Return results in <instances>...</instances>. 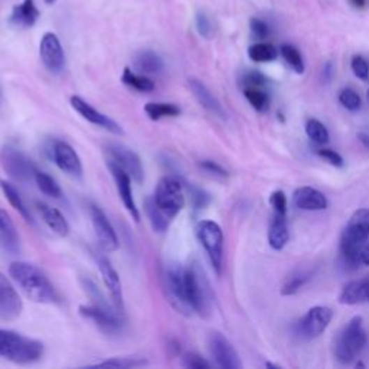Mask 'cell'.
<instances>
[{"mask_svg": "<svg viewBox=\"0 0 369 369\" xmlns=\"http://www.w3.org/2000/svg\"><path fill=\"white\" fill-rule=\"evenodd\" d=\"M9 276L19 286V289L35 303H57L59 300L58 292L51 283L48 276L39 267L27 263L15 262L9 266Z\"/></svg>", "mask_w": 369, "mask_h": 369, "instance_id": "obj_1", "label": "cell"}, {"mask_svg": "<svg viewBox=\"0 0 369 369\" xmlns=\"http://www.w3.org/2000/svg\"><path fill=\"white\" fill-rule=\"evenodd\" d=\"M369 240V208L356 209L340 236V258L348 270L361 266L359 250Z\"/></svg>", "mask_w": 369, "mask_h": 369, "instance_id": "obj_2", "label": "cell"}, {"mask_svg": "<svg viewBox=\"0 0 369 369\" xmlns=\"http://www.w3.org/2000/svg\"><path fill=\"white\" fill-rule=\"evenodd\" d=\"M183 281L186 299L192 312L198 313L202 317L209 316L212 310L213 294L205 271L197 262L189 263L183 269Z\"/></svg>", "mask_w": 369, "mask_h": 369, "instance_id": "obj_3", "label": "cell"}, {"mask_svg": "<svg viewBox=\"0 0 369 369\" xmlns=\"http://www.w3.org/2000/svg\"><path fill=\"white\" fill-rule=\"evenodd\" d=\"M43 355V345L32 338L0 328V358L15 363L38 362Z\"/></svg>", "mask_w": 369, "mask_h": 369, "instance_id": "obj_4", "label": "cell"}, {"mask_svg": "<svg viewBox=\"0 0 369 369\" xmlns=\"http://www.w3.org/2000/svg\"><path fill=\"white\" fill-rule=\"evenodd\" d=\"M368 342L361 316L352 317L335 342V356L340 363L349 365L365 349Z\"/></svg>", "mask_w": 369, "mask_h": 369, "instance_id": "obj_5", "label": "cell"}, {"mask_svg": "<svg viewBox=\"0 0 369 369\" xmlns=\"http://www.w3.org/2000/svg\"><path fill=\"white\" fill-rule=\"evenodd\" d=\"M197 236L204 247L215 273L221 276L224 264V232L223 228L211 220H204L197 225Z\"/></svg>", "mask_w": 369, "mask_h": 369, "instance_id": "obj_6", "label": "cell"}, {"mask_svg": "<svg viewBox=\"0 0 369 369\" xmlns=\"http://www.w3.org/2000/svg\"><path fill=\"white\" fill-rule=\"evenodd\" d=\"M114 310L117 309L108 305L105 299L93 300L91 305L80 306L81 316L91 320L103 333L108 336H116L123 332L124 323Z\"/></svg>", "mask_w": 369, "mask_h": 369, "instance_id": "obj_7", "label": "cell"}, {"mask_svg": "<svg viewBox=\"0 0 369 369\" xmlns=\"http://www.w3.org/2000/svg\"><path fill=\"white\" fill-rule=\"evenodd\" d=\"M153 201L170 220L175 218L185 206V193L181 181L173 176H163L158 182Z\"/></svg>", "mask_w": 369, "mask_h": 369, "instance_id": "obj_8", "label": "cell"}, {"mask_svg": "<svg viewBox=\"0 0 369 369\" xmlns=\"http://www.w3.org/2000/svg\"><path fill=\"white\" fill-rule=\"evenodd\" d=\"M333 319V310L326 306H315L308 310L296 324V335L301 339L312 340L323 335V332L329 328Z\"/></svg>", "mask_w": 369, "mask_h": 369, "instance_id": "obj_9", "label": "cell"}, {"mask_svg": "<svg viewBox=\"0 0 369 369\" xmlns=\"http://www.w3.org/2000/svg\"><path fill=\"white\" fill-rule=\"evenodd\" d=\"M163 287L170 305L182 315L192 313V309L186 299L185 281H183V269L178 266H169L163 274Z\"/></svg>", "mask_w": 369, "mask_h": 369, "instance_id": "obj_10", "label": "cell"}, {"mask_svg": "<svg viewBox=\"0 0 369 369\" xmlns=\"http://www.w3.org/2000/svg\"><path fill=\"white\" fill-rule=\"evenodd\" d=\"M0 160H2V166L8 175L15 181L28 182L33 179L36 167L19 149L6 146L0 153Z\"/></svg>", "mask_w": 369, "mask_h": 369, "instance_id": "obj_11", "label": "cell"}, {"mask_svg": "<svg viewBox=\"0 0 369 369\" xmlns=\"http://www.w3.org/2000/svg\"><path fill=\"white\" fill-rule=\"evenodd\" d=\"M105 151L108 155V160L120 166L123 170H126L130 178L136 182H142L144 178V170L140 158L137 156L136 151L128 149L127 146L121 143H108L105 147Z\"/></svg>", "mask_w": 369, "mask_h": 369, "instance_id": "obj_12", "label": "cell"}, {"mask_svg": "<svg viewBox=\"0 0 369 369\" xmlns=\"http://www.w3.org/2000/svg\"><path fill=\"white\" fill-rule=\"evenodd\" d=\"M208 348L215 363L223 369H240L243 366L240 355L232 343L220 332H212L208 339Z\"/></svg>", "mask_w": 369, "mask_h": 369, "instance_id": "obj_13", "label": "cell"}, {"mask_svg": "<svg viewBox=\"0 0 369 369\" xmlns=\"http://www.w3.org/2000/svg\"><path fill=\"white\" fill-rule=\"evenodd\" d=\"M90 213H91V221H93V227L97 235V240L100 243V247L107 253L116 251L120 243H119V236L116 234V229L113 228L110 220L107 218L104 211L97 205L90 206Z\"/></svg>", "mask_w": 369, "mask_h": 369, "instance_id": "obj_14", "label": "cell"}, {"mask_svg": "<svg viewBox=\"0 0 369 369\" xmlns=\"http://www.w3.org/2000/svg\"><path fill=\"white\" fill-rule=\"evenodd\" d=\"M107 166H108V170H110V173H112L114 182H116L119 197H120L124 208L128 211L130 215H132V218L135 221H139L140 213H139V208L136 205L135 197H133L132 178H130V175L126 170H123L120 166H117L116 163H113L110 160L107 162Z\"/></svg>", "mask_w": 369, "mask_h": 369, "instance_id": "obj_15", "label": "cell"}, {"mask_svg": "<svg viewBox=\"0 0 369 369\" xmlns=\"http://www.w3.org/2000/svg\"><path fill=\"white\" fill-rule=\"evenodd\" d=\"M96 262L103 278V283L107 289L108 296L112 299L113 306L119 310L123 312L124 309V299H123V287H121V281L119 277V273L113 267V264L108 262V259L104 255H97Z\"/></svg>", "mask_w": 369, "mask_h": 369, "instance_id": "obj_16", "label": "cell"}, {"mask_svg": "<svg viewBox=\"0 0 369 369\" xmlns=\"http://www.w3.org/2000/svg\"><path fill=\"white\" fill-rule=\"evenodd\" d=\"M39 54L43 65L51 73H61L65 68V52L59 38L55 33L47 32L42 36Z\"/></svg>", "mask_w": 369, "mask_h": 369, "instance_id": "obj_17", "label": "cell"}, {"mask_svg": "<svg viewBox=\"0 0 369 369\" xmlns=\"http://www.w3.org/2000/svg\"><path fill=\"white\" fill-rule=\"evenodd\" d=\"M71 105L82 119H85L86 121H90L91 124L101 127V128L107 130V132L114 133V135L123 133V128L120 127L119 123H116L113 119L105 116L104 113L98 112L97 108H94L91 104H89L81 97H77V96L71 97Z\"/></svg>", "mask_w": 369, "mask_h": 369, "instance_id": "obj_18", "label": "cell"}, {"mask_svg": "<svg viewBox=\"0 0 369 369\" xmlns=\"http://www.w3.org/2000/svg\"><path fill=\"white\" fill-rule=\"evenodd\" d=\"M22 309H24V303L20 296L10 280L3 273H0V319L13 320L19 317Z\"/></svg>", "mask_w": 369, "mask_h": 369, "instance_id": "obj_19", "label": "cell"}, {"mask_svg": "<svg viewBox=\"0 0 369 369\" xmlns=\"http://www.w3.org/2000/svg\"><path fill=\"white\" fill-rule=\"evenodd\" d=\"M52 159L55 165L67 175L81 178L82 163L77 151L67 142H57L52 147Z\"/></svg>", "mask_w": 369, "mask_h": 369, "instance_id": "obj_20", "label": "cell"}, {"mask_svg": "<svg viewBox=\"0 0 369 369\" xmlns=\"http://www.w3.org/2000/svg\"><path fill=\"white\" fill-rule=\"evenodd\" d=\"M189 89L192 91L193 97L197 98V101L205 108L208 113H211L212 116L218 117V119H223V120L227 119L225 108L223 107L220 100L211 93V90L202 81H199L197 78H190L189 80Z\"/></svg>", "mask_w": 369, "mask_h": 369, "instance_id": "obj_21", "label": "cell"}, {"mask_svg": "<svg viewBox=\"0 0 369 369\" xmlns=\"http://www.w3.org/2000/svg\"><path fill=\"white\" fill-rule=\"evenodd\" d=\"M293 204L301 211H323L329 205L324 193L312 186L297 188L293 192Z\"/></svg>", "mask_w": 369, "mask_h": 369, "instance_id": "obj_22", "label": "cell"}, {"mask_svg": "<svg viewBox=\"0 0 369 369\" xmlns=\"http://www.w3.org/2000/svg\"><path fill=\"white\" fill-rule=\"evenodd\" d=\"M290 240V232L287 227L286 215H280L273 212V216L269 225V244L273 250L281 251Z\"/></svg>", "mask_w": 369, "mask_h": 369, "instance_id": "obj_23", "label": "cell"}, {"mask_svg": "<svg viewBox=\"0 0 369 369\" xmlns=\"http://www.w3.org/2000/svg\"><path fill=\"white\" fill-rule=\"evenodd\" d=\"M36 208L42 221L48 225L51 231H54L59 236H67L70 234V225L67 220H65V216L57 208L45 202H38Z\"/></svg>", "mask_w": 369, "mask_h": 369, "instance_id": "obj_24", "label": "cell"}, {"mask_svg": "<svg viewBox=\"0 0 369 369\" xmlns=\"http://www.w3.org/2000/svg\"><path fill=\"white\" fill-rule=\"evenodd\" d=\"M0 247L10 254L19 253V235L6 211L0 208Z\"/></svg>", "mask_w": 369, "mask_h": 369, "instance_id": "obj_25", "label": "cell"}, {"mask_svg": "<svg viewBox=\"0 0 369 369\" xmlns=\"http://www.w3.org/2000/svg\"><path fill=\"white\" fill-rule=\"evenodd\" d=\"M40 12L38 10L35 0H24L20 5L13 6L10 22L19 28H32L39 19Z\"/></svg>", "mask_w": 369, "mask_h": 369, "instance_id": "obj_26", "label": "cell"}, {"mask_svg": "<svg viewBox=\"0 0 369 369\" xmlns=\"http://www.w3.org/2000/svg\"><path fill=\"white\" fill-rule=\"evenodd\" d=\"M339 303L346 306H355V305H362V303H368L365 278L349 281L339 294Z\"/></svg>", "mask_w": 369, "mask_h": 369, "instance_id": "obj_27", "label": "cell"}, {"mask_svg": "<svg viewBox=\"0 0 369 369\" xmlns=\"http://www.w3.org/2000/svg\"><path fill=\"white\" fill-rule=\"evenodd\" d=\"M135 68L144 75L160 74L165 68L163 59L153 51H140L135 58Z\"/></svg>", "mask_w": 369, "mask_h": 369, "instance_id": "obj_28", "label": "cell"}, {"mask_svg": "<svg viewBox=\"0 0 369 369\" xmlns=\"http://www.w3.org/2000/svg\"><path fill=\"white\" fill-rule=\"evenodd\" d=\"M0 189H2V192L6 197V199L9 201V204L22 215V218H24L29 224H33L32 213H31L29 208L27 206V204L24 202V199H22L17 189L10 182L3 181V179H0Z\"/></svg>", "mask_w": 369, "mask_h": 369, "instance_id": "obj_29", "label": "cell"}, {"mask_svg": "<svg viewBox=\"0 0 369 369\" xmlns=\"http://www.w3.org/2000/svg\"><path fill=\"white\" fill-rule=\"evenodd\" d=\"M243 94L255 112L258 113L269 112L270 96L266 90V86H255V85L243 86Z\"/></svg>", "mask_w": 369, "mask_h": 369, "instance_id": "obj_30", "label": "cell"}, {"mask_svg": "<svg viewBox=\"0 0 369 369\" xmlns=\"http://www.w3.org/2000/svg\"><path fill=\"white\" fill-rule=\"evenodd\" d=\"M144 112L147 117L153 121H159L163 119L178 117L181 114V108L173 103H147L144 105Z\"/></svg>", "mask_w": 369, "mask_h": 369, "instance_id": "obj_31", "label": "cell"}, {"mask_svg": "<svg viewBox=\"0 0 369 369\" xmlns=\"http://www.w3.org/2000/svg\"><path fill=\"white\" fill-rule=\"evenodd\" d=\"M123 82L130 86V89H133L139 93H151L155 90V82L151 81L147 75L140 74V73H135L130 68H126L121 77Z\"/></svg>", "mask_w": 369, "mask_h": 369, "instance_id": "obj_32", "label": "cell"}, {"mask_svg": "<svg viewBox=\"0 0 369 369\" xmlns=\"http://www.w3.org/2000/svg\"><path fill=\"white\" fill-rule=\"evenodd\" d=\"M33 181L38 185V189L43 195H47V197L55 198V199H61L62 198V189H61V186L58 185V182L52 176L48 175V173L36 170L35 172V176H33Z\"/></svg>", "mask_w": 369, "mask_h": 369, "instance_id": "obj_33", "label": "cell"}, {"mask_svg": "<svg viewBox=\"0 0 369 369\" xmlns=\"http://www.w3.org/2000/svg\"><path fill=\"white\" fill-rule=\"evenodd\" d=\"M248 57L251 61L258 62V63H264V62H273L278 57L277 48L273 45V43L269 42H258L254 43L248 48Z\"/></svg>", "mask_w": 369, "mask_h": 369, "instance_id": "obj_34", "label": "cell"}, {"mask_svg": "<svg viewBox=\"0 0 369 369\" xmlns=\"http://www.w3.org/2000/svg\"><path fill=\"white\" fill-rule=\"evenodd\" d=\"M146 213L149 216L151 228H153L156 232H165L169 228L170 218L158 208L153 198H150L146 201Z\"/></svg>", "mask_w": 369, "mask_h": 369, "instance_id": "obj_35", "label": "cell"}, {"mask_svg": "<svg viewBox=\"0 0 369 369\" xmlns=\"http://www.w3.org/2000/svg\"><path fill=\"white\" fill-rule=\"evenodd\" d=\"M306 135L313 143H316L319 146L328 144L329 139H331L329 130L326 128V126H324L322 121H319L316 119H309L308 120V123H306Z\"/></svg>", "mask_w": 369, "mask_h": 369, "instance_id": "obj_36", "label": "cell"}, {"mask_svg": "<svg viewBox=\"0 0 369 369\" xmlns=\"http://www.w3.org/2000/svg\"><path fill=\"white\" fill-rule=\"evenodd\" d=\"M280 54H281V57L285 58V61L290 65V68L296 74L305 73V70H306L305 59H303L300 51L296 47L289 45V43H285V45H281V48H280Z\"/></svg>", "mask_w": 369, "mask_h": 369, "instance_id": "obj_37", "label": "cell"}, {"mask_svg": "<svg viewBox=\"0 0 369 369\" xmlns=\"http://www.w3.org/2000/svg\"><path fill=\"white\" fill-rule=\"evenodd\" d=\"M312 278H313L312 271H300V273L292 276L283 285V287H281V294L294 296L296 293H299L303 287H305Z\"/></svg>", "mask_w": 369, "mask_h": 369, "instance_id": "obj_38", "label": "cell"}, {"mask_svg": "<svg viewBox=\"0 0 369 369\" xmlns=\"http://www.w3.org/2000/svg\"><path fill=\"white\" fill-rule=\"evenodd\" d=\"M147 362L140 358H113L104 362L94 365V368H117V369H130V368H140L144 366Z\"/></svg>", "mask_w": 369, "mask_h": 369, "instance_id": "obj_39", "label": "cell"}, {"mask_svg": "<svg viewBox=\"0 0 369 369\" xmlns=\"http://www.w3.org/2000/svg\"><path fill=\"white\" fill-rule=\"evenodd\" d=\"M339 101L346 108V110H349V112H358L362 107L361 96L352 89H343L339 94Z\"/></svg>", "mask_w": 369, "mask_h": 369, "instance_id": "obj_40", "label": "cell"}, {"mask_svg": "<svg viewBox=\"0 0 369 369\" xmlns=\"http://www.w3.org/2000/svg\"><path fill=\"white\" fill-rule=\"evenodd\" d=\"M250 29H251L253 36L255 39H258V40L267 39L270 36V33H271V29H270L267 22H264L263 19H258V17H251Z\"/></svg>", "mask_w": 369, "mask_h": 369, "instance_id": "obj_41", "label": "cell"}, {"mask_svg": "<svg viewBox=\"0 0 369 369\" xmlns=\"http://www.w3.org/2000/svg\"><path fill=\"white\" fill-rule=\"evenodd\" d=\"M195 24H197V29L198 33L205 38V39H211L213 35V25L209 19V16L204 12H198L197 16H195Z\"/></svg>", "mask_w": 369, "mask_h": 369, "instance_id": "obj_42", "label": "cell"}, {"mask_svg": "<svg viewBox=\"0 0 369 369\" xmlns=\"http://www.w3.org/2000/svg\"><path fill=\"white\" fill-rule=\"evenodd\" d=\"M273 212L287 216V197L283 190H274L270 197Z\"/></svg>", "mask_w": 369, "mask_h": 369, "instance_id": "obj_43", "label": "cell"}, {"mask_svg": "<svg viewBox=\"0 0 369 369\" xmlns=\"http://www.w3.org/2000/svg\"><path fill=\"white\" fill-rule=\"evenodd\" d=\"M351 68H352V73L355 74V77L359 78L361 81L369 80V65L363 57L355 55L351 61Z\"/></svg>", "mask_w": 369, "mask_h": 369, "instance_id": "obj_44", "label": "cell"}, {"mask_svg": "<svg viewBox=\"0 0 369 369\" xmlns=\"http://www.w3.org/2000/svg\"><path fill=\"white\" fill-rule=\"evenodd\" d=\"M316 153L319 158H322L324 162H328L329 165L335 166V167H343L345 166V160L338 153V151L332 150V149H317Z\"/></svg>", "mask_w": 369, "mask_h": 369, "instance_id": "obj_45", "label": "cell"}, {"mask_svg": "<svg viewBox=\"0 0 369 369\" xmlns=\"http://www.w3.org/2000/svg\"><path fill=\"white\" fill-rule=\"evenodd\" d=\"M183 366L186 368H192V369H208L211 368V363L202 358L198 354H193V352H188L183 355Z\"/></svg>", "mask_w": 369, "mask_h": 369, "instance_id": "obj_46", "label": "cell"}, {"mask_svg": "<svg viewBox=\"0 0 369 369\" xmlns=\"http://www.w3.org/2000/svg\"><path fill=\"white\" fill-rule=\"evenodd\" d=\"M199 166H201L205 172L211 173V175H213V176H216V178H228V170H227L224 166H221L220 163H216V162H213V160H202V162L199 163Z\"/></svg>", "mask_w": 369, "mask_h": 369, "instance_id": "obj_47", "label": "cell"}, {"mask_svg": "<svg viewBox=\"0 0 369 369\" xmlns=\"http://www.w3.org/2000/svg\"><path fill=\"white\" fill-rule=\"evenodd\" d=\"M192 199H193L195 206L204 208L208 204L209 197H208V195L204 190H201V189H193L192 190Z\"/></svg>", "mask_w": 369, "mask_h": 369, "instance_id": "obj_48", "label": "cell"}, {"mask_svg": "<svg viewBox=\"0 0 369 369\" xmlns=\"http://www.w3.org/2000/svg\"><path fill=\"white\" fill-rule=\"evenodd\" d=\"M361 266H369V244H363L359 250Z\"/></svg>", "mask_w": 369, "mask_h": 369, "instance_id": "obj_49", "label": "cell"}, {"mask_svg": "<svg viewBox=\"0 0 369 369\" xmlns=\"http://www.w3.org/2000/svg\"><path fill=\"white\" fill-rule=\"evenodd\" d=\"M349 3L356 10H365L369 8V0H349Z\"/></svg>", "mask_w": 369, "mask_h": 369, "instance_id": "obj_50", "label": "cell"}, {"mask_svg": "<svg viewBox=\"0 0 369 369\" xmlns=\"http://www.w3.org/2000/svg\"><path fill=\"white\" fill-rule=\"evenodd\" d=\"M323 80L324 81H329L331 78H332V74H333V67H332V63L331 62H328L326 65H324V67H323Z\"/></svg>", "mask_w": 369, "mask_h": 369, "instance_id": "obj_51", "label": "cell"}, {"mask_svg": "<svg viewBox=\"0 0 369 369\" xmlns=\"http://www.w3.org/2000/svg\"><path fill=\"white\" fill-rule=\"evenodd\" d=\"M358 140L361 142V144L366 150H369V135H366V133H358Z\"/></svg>", "mask_w": 369, "mask_h": 369, "instance_id": "obj_52", "label": "cell"}, {"mask_svg": "<svg viewBox=\"0 0 369 369\" xmlns=\"http://www.w3.org/2000/svg\"><path fill=\"white\" fill-rule=\"evenodd\" d=\"M365 283H366V297H368V301H369V276L365 277Z\"/></svg>", "mask_w": 369, "mask_h": 369, "instance_id": "obj_53", "label": "cell"}, {"mask_svg": "<svg viewBox=\"0 0 369 369\" xmlns=\"http://www.w3.org/2000/svg\"><path fill=\"white\" fill-rule=\"evenodd\" d=\"M266 366H267V368H276V369H278V368H280L278 365H276V363H270V362H269V363H266Z\"/></svg>", "mask_w": 369, "mask_h": 369, "instance_id": "obj_54", "label": "cell"}, {"mask_svg": "<svg viewBox=\"0 0 369 369\" xmlns=\"http://www.w3.org/2000/svg\"><path fill=\"white\" fill-rule=\"evenodd\" d=\"M43 2H45L47 5H54L57 2V0H43Z\"/></svg>", "mask_w": 369, "mask_h": 369, "instance_id": "obj_55", "label": "cell"}, {"mask_svg": "<svg viewBox=\"0 0 369 369\" xmlns=\"http://www.w3.org/2000/svg\"><path fill=\"white\" fill-rule=\"evenodd\" d=\"M366 98H368V103H369V90H368V93H366Z\"/></svg>", "mask_w": 369, "mask_h": 369, "instance_id": "obj_56", "label": "cell"}]
</instances>
